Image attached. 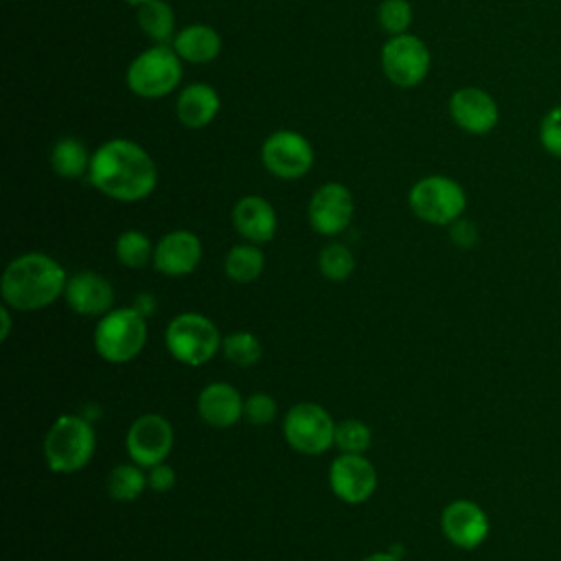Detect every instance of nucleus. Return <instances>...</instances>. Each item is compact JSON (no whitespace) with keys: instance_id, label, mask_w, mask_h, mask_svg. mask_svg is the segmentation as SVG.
<instances>
[{"instance_id":"1","label":"nucleus","mask_w":561,"mask_h":561,"mask_svg":"<svg viewBox=\"0 0 561 561\" xmlns=\"http://www.w3.org/2000/svg\"><path fill=\"white\" fill-rule=\"evenodd\" d=\"M88 182L110 199L140 202L158 184V167L138 142L110 138L92 151Z\"/></svg>"},{"instance_id":"2","label":"nucleus","mask_w":561,"mask_h":561,"mask_svg":"<svg viewBox=\"0 0 561 561\" xmlns=\"http://www.w3.org/2000/svg\"><path fill=\"white\" fill-rule=\"evenodd\" d=\"M66 270L44 252L15 256L2 272L0 294L4 305L18 311H37L64 296Z\"/></svg>"},{"instance_id":"3","label":"nucleus","mask_w":561,"mask_h":561,"mask_svg":"<svg viewBox=\"0 0 561 561\" xmlns=\"http://www.w3.org/2000/svg\"><path fill=\"white\" fill-rule=\"evenodd\" d=\"M96 434L90 419L61 414L53 421L44 438V458L53 473L81 471L94 456Z\"/></svg>"},{"instance_id":"4","label":"nucleus","mask_w":561,"mask_h":561,"mask_svg":"<svg viewBox=\"0 0 561 561\" xmlns=\"http://www.w3.org/2000/svg\"><path fill=\"white\" fill-rule=\"evenodd\" d=\"M147 342V318L134 307L112 309L99 318L94 348L110 364L131 362Z\"/></svg>"},{"instance_id":"5","label":"nucleus","mask_w":561,"mask_h":561,"mask_svg":"<svg viewBox=\"0 0 561 561\" xmlns=\"http://www.w3.org/2000/svg\"><path fill=\"white\" fill-rule=\"evenodd\" d=\"M127 88L140 99H162L182 81V59L169 44H153L131 59L125 72Z\"/></svg>"},{"instance_id":"6","label":"nucleus","mask_w":561,"mask_h":561,"mask_svg":"<svg viewBox=\"0 0 561 561\" xmlns=\"http://www.w3.org/2000/svg\"><path fill=\"white\" fill-rule=\"evenodd\" d=\"M164 344L171 357L180 364L204 366L221 348V335L210 318L184 311L169 322L164 331Z\"/></svg>"},{"instance_id":"7","label":"nucleus","mask_w":561,"mask_h":561,"mask_svg":"<svg viewBox=\"0 0 561 561\" xmlns=\"http://www.w3.org/2000/svg\"><path fill=\"white\" fill-rule=\"evenodd\" d=\"M408 204L414 217L432 226H449L467 208L465 188L449 175H425L412 184Z\"/></svg>"},{"instance_id":"8","label":"nucleus","mask_w":561,"mask_h":561,"mask_svg":"<svg viewBox=\"0 0 561 561\" xmlns=\"http://www.w3.org/2000/svg\"><path fill=\"white\" fill-rule=\"evenodd\" d=\"M283 434L291 449L318 456L335 445V423L331 414L311 401L296 403L283 419Z\"/></svg>"},{"instance_id":"9","label":"nucleus","mask_w":561,"mask_h":561,"mask_svg":"<svg viewBox=\"0 0 561 561\" xmlns=\"http://www.w3.org/2000/svg\"><path fill=\"white\" fill-rule=\"evenodd\" d=\"M430 64V48L416 35H392L381 46V70L386 79L399 88L419 85L427 77Z\"/></svg>"},{"instance_id":"10","label":"nucleus","mask_w":561,"mask_h":561,"mask_svg":"<svg viewBox=\"0 0 561 561\" xmlns=\"http://www.w3.org/2000/svg\"><path fill=\"white\" fill-rule=\"evenodd\" d=\"M263 167L278 180H298L313 167L316 153L311 142L291 129H278L263 140Z\"/></svg>"},{"instance_id":"11","label":"nucleus","mask_w":561,"mask_h":561,"mask_svg":"<svg viewBox=\"0 0 561 561\" xmlns=\"http://www.w3.org/2000/svg\"><path fill=\"white\" fill-rule=\"evenodd\" d=\"M127 454L131 462L149 469L164 462L173 447V427L162 414H140L127 430Z\"/></svg>"},{"instance_id":"12","label":"nucleus","mask_w":561,"mask_h":561,"mask_svg":"<svg viewBox=\"0 0 561 561\" xmlns=\"http://www.w3.org/2000/svg\"><path fill=\"white\" fill-rule=\"evenodd\" d=\"M355 213L351 191L340 182H327L318 186L309 199L307 217L318 234L335 237L351 226Z\"/></svg>"},{"instance_id":"13","label":"nucleus","mask_w":561,"mask_h":561,"mask_svg":"<svg viewBox=\"0 0 561 561\" xmlns=\"http://www.w3.org/2000/svg\"><path fill=\"white\" fill-rule=\"evenodd\" d=\"M331 491L346 504L366 502L377 489V471L364 454H340L329 469Z\"/></svg>"},{"instance_id":"14","label":"nucleus","mask_w":561,"mask_h":561,"mask_svg":"<svg viewBox=\"0 0 561 561\" xmlns=\"http://www.w3.org/2000/svg\"><path fill=\"white\" fill-rule=\"evenodd\" d=\"M451 121L467 134L484 136L500 123V107L495 99L476 85L458 88L447 103Z\"/></svg>"},{"instance_id":"15","label":"nucleus","mask_w":561,"mask_h":561,"mask_svg":"<svg viewBox=\"0 0 561 561\" xmlns=\"http://www.w3.org/2000/svg\"><path fill=\"white\" fill-rule=\"evenodd\" d=\"M443 535L462 550L478 548L489 535V517L484 508L471 500H454L440 513Z\"/></svg>"},{"instance_id":"16","label":"nucleus","mask_w":561,"mask_h":561,"mask_svg":"<svg viewBox=\"0 0 561 561\" xmlns=\"http://www.w3.org/2000/svg\"><path fill=\"white\" fill-rule=\"evenodd\" d=\"M202 261V241L191 230H171L153 250V267L164 276H186Z\"/></svg>"},{"instance_id":"17","label":"nucleus","mask_w":561,"mask_h":561,"mask_svg":"<svg viewBox=\"0 0 561 561\" xmlns=\"http://www.w3.org/2000/svg\"><path fill=\"white\" fill-rule=\"evenodd\" d=\"M64 298L72 311L79 316H105L114 307V289L112 283L90 270L75 272L68 276Z\"/></svg>"},{"instance_id":"18","label":"nucleus","mask_w":561,"mask_h":561,"mask_svg":"<svg viewBox=\"0 0 561 561\" xmlns=\"http://www.w3.org/2000/svg\"><path fill=\"white\" fill-rule=\"evenodd\" d=\"M234 230L250 243H267L274 239L278 217L274 206L261 195H245L232 208Z\"/></svg>"},{"instance_id":"19","label":"nucleus","mask_w":561,"mask_h":561,"mask_svg":"<svg viewBox=\"0 0 561 561\" xmlns=\"http://www.w3.org/2000/svg\"><path fill=\"white\" fill-rule=\"evenodd\" d=\"M243 403L245 399L234 386L226 381H213L202 388L197 397V412L210 427L226 430L243 416Z\"/></svg>"},{"instance_id":"20","label":"nucleus","mask_w":561,"mask_h":561,"mask_svg":"<svg viewBox=\"0 0 561 561\" xmlns=\"http://www.w3.org/2000/svg\"><path fill=\"white\" fill-rule=\"evenodd\" d=\"M219 107L221 99L217 90L202 81L184 85L175 99V116L186 129L208 127L217 118Z\"/></svg>"},{"instance_id":"21","label":"nucleus","mask_w":561,"mask_h":561,"mask_svg":"<svg viewBox=\"0 0 561 561\" xmlns=\"http://www.w3.org/2000/svg\"><path fill=\"white\" fill-rule=\"evenodd\" d=\"M171 46L182 61L208 64L221 53V35L208 24H188L175 33Z\"/></svg>"},{"instance_id":"22","label":"nucleus","mask_w":561,"mask_h":561,"mask_svg":"<svg viewBox=\"0 0 561 561\" xmlns=\"http://www.w3.org/2000/svg\"><path fill=\"white\" fill-rule=\"evenodd\" d=\"M90 162L92 153L77 136H64L50 149V167L64 180H77L88 175Z\"/></svg>"},{"instance_id":"23","label":"nucleus","mask_w":561,"mask_h":561,"mask_svg":"<svg viewBox=\"0 0 561 561\" xmlns=\"http://www.w3.org/2000/svg\"><path fill=\"white\" fill-rule=\"evenodd\" d=\"M136 22L153 44H169L175 37V13L164 0H149L136 7Z\"/></svg>"},{"instance_id":"24","label":"nucleus","mask_w":561,"mask_h":561,"mask_svg":"<svg viewBox=\"0 0 561 561\" xmlns=\"http://www.w3.org/2000/svg\"><path fill=\"white\" fill-rule=\"evenodd\" d=\"M265 256L256 243L232 245L224 261V272L234 283H252L263 274Z\"/></svg>"},{"instance_id":"25","label":"nucleus","mask_w":561,"mask_h":561,"mask_svg":"<svg viewBox=\"0 0 561 561\" xmlns=\"http://www.w3.org/2000/svg\"><path fill=\"white\" fill-rule=\"evenodd\" d=\"M153 250H156V245L140 230H125L118 234V239L114 243V254H116L118 263H123L129 270H140V267L153 263Z\"/></svg>"},{"instance_id":"26","label":"nucleus","mask_w":561,"mask_h":561,"mask_svg":"<svg viewBox=\"0 0 561 561\" xmlns=\"http://www.w3.org/2000/svg\"><path fill=\"white\" fill-rule=\"evenodd\" d=\"M145 467L131 465H116L107 476V493L116 502H134L147 486Z\"/></svg>"},{"instance_id":"27","label":"nucleus","mask_w":561,"mask_h":561,"mask_svg":"<svg viewBox=\"0 0 561 561\" xmlns=\"http://www.w3.org/2000/svg\"><path fill=\"white\" fill-rule=\"evenodd\" d=\"M318 267L322 272L324 278L333 280V283H342L346 280L353 270H355V256L351 252V248H346L344 243H327L320 254H318Z\"/></svg>"},{"instance_id":"28","label":"nucleus","mask_w":561,"mask_h":561,"mask_svg":"<svg viewBox=\"0 0 561 561\" xmlns=\"http://www.w3.org/2000/svg\"><path fill=\"white\" fill-rule=\"evenodd\" d=\"M221 351L228 362H232L234 366H241V368L254 366L263 355L261 340L250 331H234V333L226 335L221 340Z\"/></svg>"},{"instance_id":"29","label":"nucleus","mask_w":561,"mask_h":561,"mask_svg":"<svg viewBox=\"0 0 561 561\" xmlns=\"http://www.w3.org/2000/svg\"><path fill=\"white\" fill-rule=\"evenodd\" d=\"M370 427L359 419H344L335 423V447L344 454H364L370 447Z\"/></svg>"},{"instance_id":"30","label":"nucleus","mask_w":561,"mask_h":561,"mask_svg":"<svg viewBox=\"0 0 561 561\" xmlns=\"http://www.w3.org/2000/svg\"><path fill=\"white\" fill-rule=\"evenodd\" d=\"M377 22L381 31L392 35L408 33L412 24V7L408 0H381L377 9Z\"/></svg>"},{"instance_id":"31","label":"nucleus","mask_w":561,"mask_h":561,"mask_svg":"<svg viewBox=\"0 0 561 561\" xmlns=\"http://www.w3.org/2000/svg\"><path fill=\"white\" fill-rule=\"evenodd\" d=\"M539 142L543 151L561 160V105L550 107L539 123Z\"/></svg>"},{"instance_id":"32","label":"nucleus","mask_w":561,"mask_h":561,"mask_svg":"<svg viewBox=\"0 0 561 561\" xmlns=\"http://www.w3.org/2000/svg\"><path fill=\"white\" fill-rule=\"evenodd\" d=\"M276 399L267 392H252L243 403V416L252 425H270L276 419Z\"/></svg>"},{"instance_id":"33","label":"nucleus","mask_w":561,"mask_h":561,"mask_svg":"<svg viewBox=\"0 0 561 561\" xmlns=\"http://www.w3.org/2000/svg\"><path fill=\"white\" fill-rule=\"evenodd\" d=\"M147 486L156 493H167L175 486V471L167 462H158L147 469Z\"/></svg>"},{"instance_id":"34","label":"nucleus","mask_w":561,"mask_h":561,"mask_svg":"<svg viewBox=\"0 0 561 561\" xmlns=\"http://www.w3.org/2000/svg\"><path fill=\"white\" fill-rule=\"evenodd\" d=\"M449 239L458 248H471L478 243V226L465 217L449 224Z\"/></svg>"},{"instance_id":"35","label":"nucleus","mask_w":561,"mask_h":561,"mask_svg":"<svg viewBox=\"0 0 561 561\" xmlns=\"http://www.w3.org/2000/svg\"><path fill=\"white\" fill-rule=\"evenodd\" d=\"M136 311H140L145 318H149V316H153V311H156V298H153V294H140V296H136L134 298V305H131Z\"/></svg>"},{"instance_id":"36","label":"nucleus","mask_w":561,"mask_h":561,"mask_svg":"<svg viewBox=\"0 0 561 561\" xmlns=\"http://www.w3.org/2000/svg\"><path fill=\"white\" fill-rule=\"evenodd\" d=\"M9 305H2L0 309V320H2V327H0V340H7L9 337V331H11V313H9Z\"/></svg>"},{"instance_id":"37","label":"nucleus","mask_w":561,"mask_h":561,"mask_svg":"<svg viewBox=\"0 0 561 561\" xmlns=\"http://www.w3.org/2000/svg\"><path fill=\"white\" fill-rule=\"evenodd\" d=\"M362 561H401V557H397L392 552H373V554L364 557Z\"/></svg>"},{"instance_id":"38","label":"nucleus","mask_w":561,"mask_h":561,"mask_svg":"<svg viewBox=\"0 0 561 561\" xmlns=\"http://www.w3.org/2000/svg\"><path fill=\"white\" fill-rule=\"evenodd\" d=\"M127 4H131V7H140V4H145V2H149V0H125Z\"/></svg>"}]
</instances>
